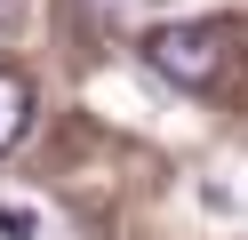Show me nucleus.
Returning a JSON list of instances; mask_svg holds the SVG:
<instances>
[{"mask_svg":"<svg viewBox=\"0 0 248 240\" xmlns=\"http://www.w3.org/2000/svg\"><path fill=\"white\" fill-rule=\"evenodd\" d=\"M32 232H40V216H32V208H16V200L0 208V240H32Z\"/></svg>","mask_w":248,"mask_h":240,"instance_id":"obj_3","label":"nucleus"},{"mask_svg":"<svg viewBox=\"0 0 248 240\" xmlns=\"http://www.w3.org/2000/svg\"><path fill=\"white\" fill-rule=\"evenodd\" d=\"M144 64L176 88H216L232 64V24H160L144 40Z\"/></svg>","mask_w":248,"mask_h":240,"instance_id":"obj_1","label":"nucleus"},{"mask_svg":"<svg viewBox=\"0 0 248 240\" xmlns=\"http://www.w3.org/2000/svg\"><path fill=\"white\" fill-rule=\"evenodd\" d=\"M16 8H24V0H0V16H16Z\"/></svg>","mask_w":248,"mask_h":240,"instance_id":"obj_4","label":"nucleus"},{"mask_svg":"<svg viewBox=\"0 0 248 240\" xmlns=\"http://www.w3.org/2000/svg\"><path fill=\"white\" fill-rule=\"evenodd\" d=\"M24 120H32V80H24V72H0V152L24 136Z\"/></svg>","mask_w":248,"mask_h":240,"instance_id":"obj_2","label":"nucleus"}]
</instances>
